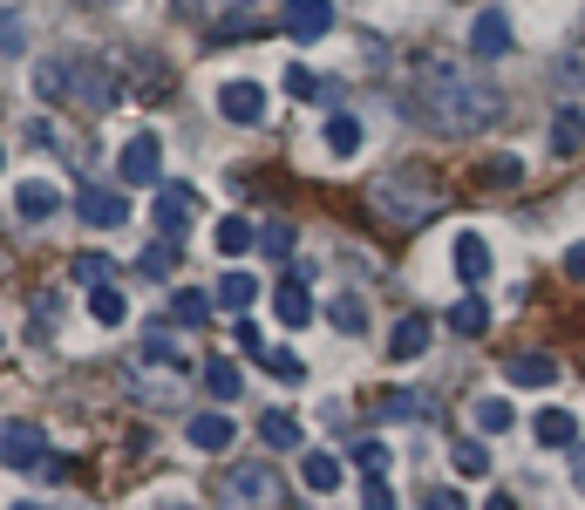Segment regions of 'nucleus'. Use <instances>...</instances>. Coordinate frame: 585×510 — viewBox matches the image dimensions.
<instances>
[{"label": "nucleus", "instance_id": "nucleus-1", "mask_svg": "<svg viewBox=\"0 0 585 510\" xmlns=\"http://www.w3.org/2000/svg\"><path fill=\"white\" fill-rule=\"evenodd\" d=\"M409 110L422 116V130H436V137H476V130H497L504 95L483 82V75H463V68H422L416 89H409Z\"/></svg>", "mask_w": 585, "mask_h": 510}, {"label": "nucleus", "instance_id": "nucleus-2", "mask_svg": "<svg viewBox=\"0 0 585 510\" xmlns=\"http://www.w3.org/2000/svg\"><path fill=\"white\" fill-rule=\"evenodd\" d=\"M361 197H368V212L381 225H395V232H416V225H429L443 212V184L429 170H381Z\"/></svg>", "mask_w": 585, "mask_h": 510}, {"label": "nucleus", "instance_id": "nucleus-3", "mask_svg": "<svg viewBox=\"0 0 585 510\" xmlns=\"http://www.w3.org/2000/svg\"><path fill=\"white\" fill-rule=\"evenodd\" d=\"M218 497H225V503H259V510H272L279 497H287V483H279L266 463H232V470L218 476Z\"/></svg>", "mask_w": 585, "mask_h": 510}, {"label": "nucleus", "instance_id": "nucleus-4", "mask_svg": "<svg viewBox=\"0 0 585 510\" xmlns=\"http://www.w3.org/2000/svg\"><path fill=\"white\" fill-rule=\"evenodd\" d=\"M116 177H123V184H164V150H157V137H150V130H137L130 143H123Z\"/></svg>", "mask_w": 585, "mask_h": 510}, {"label": "nucleus", "instance_id": "nucleus-5", "mask_svg": "<svg viewBox=\"0 0 585 510\" xmlns=\"http://www.w3.org/2000/svg\"><path fill=\"white\" fill-rule=\"evenodd\" d=\"M150 218H157V232L185 239L191 225H198V191H191V184H157V204H150Z\"/></svg>", "mask_w": 585, "mask_h": 510}, {"label": "nucleus", "instance_id": "nucleus-6", "mask_svg": "<svg viewBox=\"0 0 585 510\" xmlns=\"http://www.w3.org/2000/svg\"><path fill=\"white\" fill-rule=\"evenodd\" d=\"M75 212H82V225H96V232H116V225H130V197L110 191V184H82Z\"/></svg>", "mask_w": 585, "mask_h": 510}, {"label": "nucleus", "instance_id": "nucleus-7", "mask_svg": "<svg viewBox=\"0 0 585 510\" xmlns=\"http://www.w3.org/2000/svg\"><path fill=\"white\" fill-rule=\"evenodd\" d=\"M511 14H497V8H483L476 21H470V55L476 62H504V55H511Z\"/></svg>", "mask_w": 585, "mask_h": 510}, {"label": "nucleus", "instance_id": "nucleus-8", "mask_svg": "<svg viewBox=\"0 0 585 510\" xmlns=\"http://www.w3.org/2000/svg\"><path fill=\"white\" fill-rule=\"evenodd\" d=\"M41 456H48L41 429H35V422H21V416H8V429H0V463H8V470H35Z\"/></svg>", "mask_w": 585, "mask_h": 510}, {"label": "nucleus", "instance_id": "nucleus-9", "mask_svg": "<svg viewBox=\"0 0 585 510\" xmlns=\"http://www.w3.org/2000/svg\"><path fill=\"white\" fill-rule=\"evenodd\" d=\"M293 41H320L334 28V0H287V21H279Z\"/></svg>", "mask_w": 585, "mask_h": 510}, {"label": "nucleus", "instance_id": "nucleus-10", "mask_svg": "<svg viewBox=\"0 0 585 510\" xmlns=\"http://www.w3.org/2000/svg\"><path fill=\"white\" fill-rule=\"evenodd\" d=\"M218 116L225 123H259L266 116V89L259 82H225L218 89Z\"/></svg>", "mask_w": 585, "mask_h": 510}, {"label": "nucleus", "instance_id": "nucleus-11", "mask_svg": "<svg viewBox=\"0 0 585 510\" xmlns=\"http://www.w3.org/2000/svg\"><path fill=\"white\" fill-rule=\"evenodd\" d=\"M416 354H429V314H402L389 327V361H416Z\"/></svg>", "mask_w": 585, "mask_h": 510}, {"label": "nucleus", "instance_id": "nucleus-12", "mask_svg": "<svg viewBox=\"0 0 585 510\" xmlns=\"http://www.w3.org/2000/svg\"><path fill=\"white\" fill-rule=\"evenodd\" d=\"M272 314L287 320L293 334H300V327L314 320V293H307V279H300V272H293V279H287V286H279V293H272Z\"/></svg>", "mask_w": 585, "mask_h": 510}, {"label": "nucleus", "instance_id": "nucleus-13", "mask_svg": "<svg viewBox=\"0 0 585 510\" xmlns=\"http://www.w3.org/2000/svg\"><path fill=\"white\" fill-rule=\"evenodd\" d=\"M232 436H239V429H232V416H225V408H205V416H191V449H232Z\"/></svg>", "mask_w": 585, "mask_h": 510}, {"label": "nucleus", "instance_id": "nucleus-14", "mask_svg": "<svg viewBox=\"0 0 585 510\" xmlns=\"http://www.w3.org/2000/svg\"><path fill=\"white\" fill-rule=\"evenodd\" d=\"M327 150H334V157H354V150H361L368 143V123L361 116H354V110H334V116H327Z\"/></svg>", "mask_w": 585, "mask_h": 510}, {"label": "nucleus", "instance_id": "nucleus-15", "mask_svg": "<svg viewBox=\"0 0 585 510\" xmlns=\"http://www.w3.org/2000/svg\"><path fill=\"white\" fill-rule=\"evenodd\" d=\"M341 476H347V470H341V456H327V449H307V463H300V483H307L314 497H334V490H341Z\"/></svg>", "mask_w": 585, "mask_h": 510}, {"label": "nucleus", "instance_id": "nucleus-16", "mask_svg": "<svg viewBox=\"0 0 585 510\" xmlns=\"http://www.w3.org/2000/svg\"><path fill=\"white\" fill-rule=\"evenodd\" d=\"M456 279H463V286H483V279H491V245H483L476 232L456 239Z\"/></svg>", "mask_w": 585, "mask_h": 510}, {"label": "nucleus", "instance_id": "nucleus-17", "mask_svg": "<svg viewBox=\"0 0 585 510\" xmlns=\"http://www.w3.org/2000/svg\"><path fill=\"white\" fill-rule=\"evenodd\" d=\"M504 374H511L518 388H551V381H558V361H551V354H511V361H504Z\"/></svg>", "mask_w": 585, "mask_h": 510}, {"label": "nucleus", "instance_id": "nucleus-18", "mask_svg": "<svg viewBox=\"0 0 585 510\" xmlns=\"http://www.w3.org/2000/svg\"><path fill=\"white\" fill-rule=\"evenodd\" d=\"M55 212H62V197L48 191V184H21V191H14V218H21V225H48Z\"/></svg>", "mask_w": 585, "mask_h": 510}, {"label": "nucleus", "instance_id": "nucleus-19", "mask_svg": "<svg viewBox=\"0 0 585 510\" xmlns=\"http://www.w3.org/2000/svg\"><path fill=\"white\" fill-rule=\"evenodd\" d=\"M531 436H538L545 449H572V443H578V422L565 416V408H538V422H531Z\"/></svg>", "mask_w": 585, "mask_h": 510}, {"label": "nucleus", "instance_id": "nucleus-20", "mask_svg": "<svg viewBox=\"0 0 585 510\" xmlns=\"http://www.w3.org/2000/svg\"><path fill=\"white\" fill-rule=\"evenodd\" d=\"M212 293H218V314H245V306L259 299V279H252V272H225Z\"/></svg>", "mask_w": 585, "mask_h": 510}, {"label": "nucleus", "instance_id": "nucleus-21", "mask_svg": "<svg viewBox=\"0 0 585 510\" xmlns=\"http://www.w3.org/2000/svg\"><path fill=\"white\" fill-rule=\"evenodd\" d=\"M259 443L266 449H300V422L287 416V408H266L259 416Z\"/></svg>", "mask_w": 585, "mask_h": 510}, {"label": "nucleus", "instance_id": "nucleus-22", "mask_svg": "<svg viewBox=\"0 0 585 510\" xmlns=\"http://www.w3.org/2000/svg\"><path fill=\"white\" fill-rule=\"evenodd\" d=\"M177 252H185V239H157V245H150V252H137V272L143 279H164V272H177Z\"/></svg>", "mask_w": 585, "mask_h": 510}, {"label": "nucleus", "instance_id": "nucleus-23", "mask_svg": "<svg viewBox=\"0 0 585 510\" xmlns=\"http://www.w3.org/2000/svg\"><path fill=\"white\" fill-rule=\"evenodd\" d=\"M212 245L225 252V259H245V252L259 245V232H252L245 218H218V239H212Z\"/></svg>", "mask_w": 585, "mask_h": 510}, {"label": "nucleus", "instance_id": "nucleus-24", "mask_svg": "<svg viewBox=\"0 0 585 510\" xmlns=\"http://www.w3.org/2000/svg\"><path fill=\"white\" fill-rule=\"evenodd\" d=\"M449 327H456V334H483V327H491V306H483L476 293H463L449 306Z\"/></svg>", "mask_w": 585, "mask_h": 510}, {"label": "nucleus", "instance_id": "nucleus-25", "mask_svg": "<svg viewBox=\"0 0 585 510\" xmlns=\"http://www.w3.org/2000/svg\"><path fill=\"white\" fill-rule=\"evenodd\" d=\"M551 150H585V110H558L551 116Z\"/></svg>", "mask_w": 585, "mask_h": 510}, {"label": "nucleus", "instance_id": "nucleus-26", "mask_svg": "<svg viewBox=\"0 0 585 510\" xmlns=\"http://www.w3.org/2000/svg\"><path fill=\"white\" fill-rule=\"evenodd\" d=\"M170 314L185 320V327H205V320L218 314V293H177V299H170Z\"/></svg>", "mask_w": 585, "mask_h": 510}, {"label": "nucleus", "instance_id": "nucleus-27", "mask_svg": "<svg viewBox=\"0 0 585 510\" xmlns=\"http://www.w3.org/2000/svg\"><path fill=\"white\" fill-rule=\"evenodd\" d=\"M89 314L103 320V327H123V314H130V306H123V293L103 279V286H89Z\"/></svg>", "mask_w": 585, "mask_h": 510}, {"label": "nucleus", "instance_id": "nucleus-28", "mask_svg": "<svg viewBox=\"0 0 585 510\" xmlns=\"http://www.w3.org/2000/svg\"><path fill=\"white\" fill-rule=\"evenodd\" d=\"M476 429H483V436H504V429H511V401L476 395Z\"/></svg>", "mask_w": 585, "mask_h": 510}, {"label": "nucleus", "instance_id": "nucleus-29", "mask_svg": "<svg viewBox=\"0 0 585 510\" xmlns=\"http://www.w3.org/2000/svg\"><path fill=\"white\" fill-rule=\"evenodd\" d=\"M327 320H334V327H341V334H361V327H368V306H361V299H354V293H341L334 306H327Z\"/></svg>", "mask_w": 585, "mask_h": 510}, {"label": "nucleus", "instance_id": "nucleus-30", "mask_svg": "<svg viewBox=\"0 0 585 510\" xmlns=\"http://www.w3.org/2000/svg\"><path fill=\"white\" fill-rule=\"evenodd\" d=\"M449 463H456V476H491V449H483V443H456V456H449Z\"/></svg>", "mask_w": 585, "mask_h": 510}, {"label": "nucleus", "instance_id": "nucleus-31", "mask_svg": "<svg viewBox=\"0 0 585 510\" xmlns=\"http://www.w3.org/2000/svg\"><path fill=\"white\" fill-rule=\"evenodd\" d=\"M205 388H212L218 401H239V368H232V361H212V368H205Z\"/></svg>", "mask_w": 585, "mask_h": 510}, {"label": "nucleus", "instance_id": "nucleus-32", "mask_svg": "<svg viewBox=\"0 0 585 510\" xmlns=\"http://www.w3.org/2000/svg\"><path fill=\"white\" fill-rule=\"evenodd\" d=\"M483 184H518V177H524V157H483Z\"/></svg>", "mask_w": 585, "mask_h": 510}, {"label": "nucleus", "instance_id": "nucleus-33", "mask_svg": "<svg viewBox=\"0 0 585 510\" xmlns=\"http://www.w3.org/2000/svg\"><path fill=\"white\" fill-rule=\"evenodd\" d=\"M320 89H327V82H320V75H314V68H300V62L287 68V95H293V102H314Z\"/></svg>", "mask_w": 585, "mask_h": 510}, {"label": "nucleus", "instance_id": "nucleus-34", "mask_svg": "<svg viewBox=\"0 0 585 510\" xmlns=\"http://www.w3.org/2000/svg\"><path fill=\"white\" fill-rule=\"evenodd\" d=\"M374 408H381L389 422H416V416H422V395H381Z\"/></svg>", "mask_w": 585, "mask_h": 510}, {"label": "nucleus", "instance_id": "nucleus-35", "mask_svg": "<svg viewBox=\"0 0 585 510\" xmlns=\"http://www.w3.org/2000/svg\"><path fill=\"white\" fill-rule=\"evenodd\" d=\"M75 279H82V286H103V279H110V259H103V252H82V259H75Z\"/></svg>", "mask_w": 585, "mask_h": 510}, {"label": "nucleus", "instance_id": "nucleus-36", "mask_svg": "<svg viewBox=\"0 0 585 510\" xmlns=\"http://www.w3.org/2000/svg\"><path fill=\"white\" fill-rule=\"evenodd\" d=\"M259 361H266V368H272L279 381H300V361H293L287 347H259Z\"/></svg>", "mask_w": 585, "mask_h": 510}, {"label": "nucleus", "instance_id": "nucleus-37", "mask_svg": "<svg viewBox=\"0 0 585 510\" xmlns=\"http://www.w3.org/2000/svg\"><path fill=\"white\" fill-rule=\"evenodd\" d=\"M361 503H368V510H389V503H395V490L381 483V470H368V483H361Z\"/></svg>", "mask_w": 585, "mask_h": 510}, {"label": "nucleus", "instance_id": "nucleus-38", "mask_svg": "<svg viewBox=\"0 0 585 510\" xmlns=\"http://www.w3.org/2000/svg\"><path fill=\"white\" fill-rule=\"evenodd\" d=\"M354 463H361V470H389L395 456H389V443H354Z\"/></svg>", "mask_w": 585, "mask_h": 510}, {"label": "nucleus", "instance_id": "nucleus-39", "mask_svg": "<svg viewBox=\"0 0 585 510\" xmlns=\"http://www.w3.org/2000/svg\"><path fill=\"white\" fill-rule=\"evenodd\" d=\"M143 354H150V361H157V368H185V354H177V347H170L164 334H150V341H143Z\"/></svg>", "mask_w": 585, "mask_h": 510}, {"label": "nucleus", "instance_id": "nucleus-40", "mask_svg": "<svg viewBox=\"0 0 585 510\" xmlns=\"http://www.w3.org/2000/svg\"><path fill=\"white\" fill-rule=\"evenodd\" d=\"M0 48H8V62H21V14H0Z\"/></svg>", "mask_w": 585, "mask_h": 510}, {"label": "nucleus", "instance_id": "nucleus-41", "mask_svg": "<svg viewBox=\"0 0 585 510\" xmlns=\"http://www.w3.org/2000/svg\"><path fill=\"white\" fill-rule=\"evenodd\" d=\"M422 503H429V510H470V497H463V490H429Z\"/></svg>", "mask_w": 585, "mask_h": 510}, {"label": "nucleus", "instance_id": "nucleus-42", "mask_svg": "<svg viewBox=\"0 0 585 510\" xmlns=\"http://www.w3.org/2000/svg\"><path fill=\"white\" fill-rule=\"evenodd\" d=\"M259 252H272V259H287V225H272V232H259Z\"/></svg>", "mask_w": 585, "mask_h": 510}, {"label": "nucleus", "instance_id": "nucleus-43", "mask_svg": "<svg viewBox=\"0 0 585 510\" xmlns=\"http://www.w3.org/2000/svg\"><path fill=\"white\" fill-rule=\"evenodd\" d=\"M239 347H245V354H252V361H259V347H266V341H259V327H252V320H245V314H239Z\"/></svg>", "mask_w": 585, "mask_h": 510}, {"label": "nucleus", "instance_id": "nucleus-44", "mask_svg": "<svg viewBox=\"0 0 585 510\" xmlns=\"http://www.w3.org/2000/svg\"><path fill=\"white\" fill-rule=\"evenodd\" d=\"M565 272H572V279H585V245H572V252H565Z\"/></svg>", "mask_w": 585, "mask_h": 510}, {"label": "nucleus", "instance_id": "nucleus-45", "mask_svg": "<svg viewBox=\"0 0 585 510\" xmlns=\"http://www.w3.org/2000/svg\"><path fill=\"white\" fill-rule=\"evenodd\" d=\"M572 470H578V483H585V443H572Z\"/></svg>", "mask_w": 585, "mask_h": 510}]
</instances>
